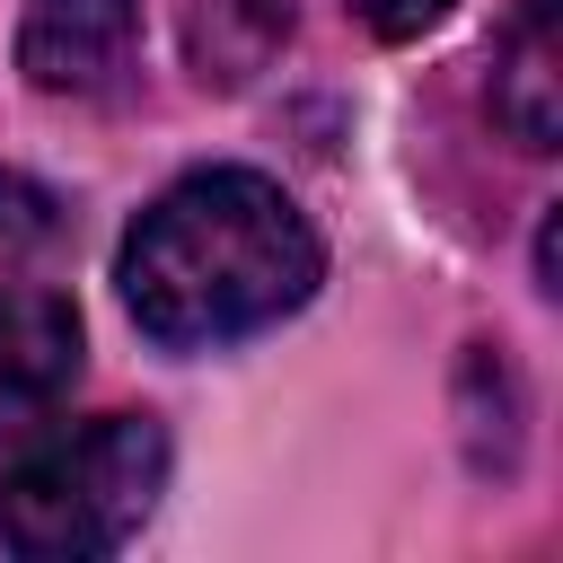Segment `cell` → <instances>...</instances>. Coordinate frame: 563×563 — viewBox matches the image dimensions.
<instances>
[{"label":"cell","mask_w":563,"mask_h":563,"mask_svg":"<svg viewBox=\"0 0 563 563\" xmlns=\"http://www.w3.org/2000/svg\"><path fill=\"white\" fill-rule=\"evenodd\" d=\"M325 273L308 211L255 167H202L167 185L123 238V308L167 352H211L282 325Z\"/></svg>","instance_id":"1"},{"label":"cell","mask_w":563,"mask_h":563,"mask_svg":"<svg viewBox=\"0 0 563 563\" xmlns=\"http://www.w3.org/2000/svg\"><path fill=\"white\" fill-rule=\"evenodd\" d=\"M167 493V431L150 413H97L0 475V545L35 563L114 554Z\"/></svg>","instance_id":"2"},{"label":"cell","mask_w":563,"mask_h":563,"mask_svg":"<svg viewBox=\"0 0 563 563\" xmlns=\"http://www.w3.org/2000/svg\"><path fill=\"white\" fill-rule=\"evenodd\" d=\"M141 62V0H26L18 70L44 97H114Z\"/></svg>","instance_id":"3"},{"label":"cell","mask_w":563,"mask_h":563,"mask_svg":"<svg viewBox=\"0 0 563 563\" xmlns=\"http://www.w3.org/2000/svg\"><path fill=\"white\" fill-rule=\"evenodd\" d=\"M79 378V308L62 290H0V440H26Z\"/></svg>","instance_id":"4"},{"label":"cell","mask_w":563,"mask_h":563,"mask_svg":"<svg viewBox=\"0 0 563 563\" xmlns=\"http://www.w3.org/2000/svg\"><path fill=\"white\" fill-rule=\"evenodd\" d=\"M493 106L528 150H554L563 123V44H554V0H528L501 35V70H493Z\"/></svg>","instance_id":"5"},{"label":"cell","mask_w":563,"mask_h":563,"mask_svg":"<svg viewBox=\"0 0 563 563\" xmlns=\"http://www.w3.org/2000/svg\"><path fill=\"white\" fill-rule=\"evenodd\" d=\"M0 238H9V246L53 238V194H44V185H26V176H9V167H0Z\"/></svg>","instance_id":"6"},{"label":"cell","mask_w":563,"mask_h":563,"mask_svg":"<svg viewBox=\"0 0 563 563\" xmlns=\"http://www.w3.org/2000/svg\"><path fill=\"white\" fill-rule=\"evenodd\" d=\"M352 9H361L378 35H422V26H431L449 0H352Z\"/></svg>","instance_id":"7"}]
</instances>
